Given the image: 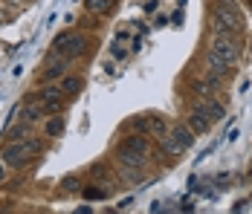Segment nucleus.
Instances as JSON below:
<instances>
[{
    "instance_id": "aec40b11",
    "label": "nucleus",
    "mask_w": 252,
    "mask_h": 214,
    "mask_svg": "<svg viewBox=\"0 0 252 214\" xmlns=\"http://www.w3.org/2000/svg\"><path fill=\"white\" fill-rule=\"evenodd\" d=\"M61 188L67 191V194H76V191H81V180L78 177H64L61 180Z\"/></svg>"
},
{
    "instance_id": "dca6fc26",
    "label": "nucleus",
    "mask_w": 252,
    "mask_h": 214,
    "mask_svg": "<svg viewBox=\"0 0 252 214\" xmlns=\"http://www.w3.org/2000/svg\"><path fill=\"white\" fill-rule=\"evenodd\" d=\"M84 9L90 15H107L113 9V0H84Z\"/></svg>"
},
{
    "instance_id": "9b49d317",
    "label": "nucleus",
    "mask_w": 252,
    "mask_h": 214,
    "mask_svg": "<svg viewBox=\"0 0 252 214\" xmlns=\"http://www.w3.org/2000/svg\"><path fill=\"white\" fill-rule=\"evenodd\" d=\"M122 148H130V151H136V153H142V156H148L151 153V148H148V139L142 136V133H133V136H127Z\"/></svg>"
},
{
    "instance_id": "4468645a",
    "label": "nucleus",
    "mask_w": 252,
    "mask_h": 214,
    "mask_svg": "<svg viewBox=\"0 0 252 214\" xmlns=\"http://www.w3.org/2000/svg\"><path fill=\"white\" fill-rule=\"evenodd\" d=\"M203 110H206V116L212 122H220L226 116V110H223V104L218 101V98H206V104H203Z\"/></svg>"
},
{
    "instance_id": "9d476101",
    "label": "nucleus",
    "mask_w": 252,
    "mask_h": 214,
    "mask_svg": "<svg viewBox=\"0 0 252 214\" xmlns=\"http://www.w3.org/2000/svg\"><path fill=\"white\" fill-rule=\"evenodd\" d=\"M209 124H212V119L206 116V110H203V107H197V110L189 116V127H191L194 133H206V130H209Z\"/></svg>"
},
{
    "instance_id": "412c9836",
    "label": "nucleus",
    "mask_w": 252,
    "mask_h": 214,
    "mask_svg": "<svg viewBox=\"0 0 252 214\" xmlns=\"http://www.w3.org/2000/svg\"><path fill=\"white\" fill-rule=\"evenodd\" d=\"M84 197H87V200H101V197H104V191H99V188H84Z\"/></svg>"
},
{
    "instance_id": "1a4fd4ad",
    "label": "nucleus",
    "mask_w": 252,
    "mask_h": 214,
    "mask_svg": "<svg viewBox=\"0 0 252 214\" xmlns=\"http://www.w3.org/2000/svg\"><path fill=\"white\" fill-rule=\"evenodd\" d=\"M116 159H119L125 168H142L148 156H142V153H136V151H130V148H122V145H119V151H116Z\"/></svg>"
},
{
    "instance_id": "5701e85b",
    "label": "nucleus",
    "mask_w": 252,
    "mask_h": 214,
    "mask_svg": "<svg viewBox=\"0 0 252 214\" xmlns=\"http://www.w3.org/2000/svg\"><path fill=\"white\" fill-rule=\"evenodd\" d=\"M125 55H127V49H122V47H116V49H113V58H116V61H122Z\"/></svg>"
},
{
    "instance_id": "6ab92c4d",
    "label": "nucleus",
    "mask_w": 252,
    "mask_h": 214,
    "mask_svg": "<svg viewBox=\"0 0 252 214\" xmlns=\"http://www.w3.org/2000/svg\"><path fill=\"white\" fill-rule=\"evenodd\" d=\"M21 142H24V148L29 151V156H38L41 148H44V139H38V136H26V139H21Z\"/></svg>"
},
{
    "instance_id": "6e6552de",
    "label": "nucleus",
    "mask_w": 252,
    "mask_h": 214,
    "mask_svg": "<svg viewBox=\"0 0 252 214\" xmlns=\"http://www.w3.org/2000/svg\"><path fill=\"white\" fill-rule=\"evenodd\" d=\"M70 58H64V55H55V52H50V64H47V72H44V78H47V84L50 81H55V78H64V75H70Z\"/></svg>"
},
{
    "instance_id": "f257e3e1",
    "label": "nucleus",
    "mask_w": 252,
    "mask_h": 214,
    "mask_svg": "<svg viewBox=\"0 0 252 214\" xmlns=\"http://www.w3.org/2000/svg\"><path fill=\"white\" fill-rule=\"evenodd\" d=\"M241 26H244L241 9L232 0H220L218 12H215V24H212L215 35H241Z\"/></svg>"
},
{
    "instance_id": "f03ea898",
    "label": "nucleus",
    "mask_w": 252,
    "mask_h": 214,
    "mask_svg": "<svg viewBox=\"0 0 252 214\" xmlns=\"http://www.w3.org/2000/svg\"><path fill=\"white\" fill-rule=\"evenodd\" d=\"M194 136H197V133H194L189 124H171L168 133L162 136V151H165L168 156H183L186 151H191Z\"/></svg>"
},
{
    "instance_id": "20e7f679",
    "label": "nucleus",
    "mask_w": 252,
    "mask_h": 214,
    "mask_svg": "<svg viewBox=\"0 0 252 214\" xmlns=\"http://www.w3.org/2000/svg\"><path fill=\"white\" fill-rule=\"evenodd\" d=\"M209 52L218 55L220 61H226L229 67H232V64L238 61V55H241V38H238V35H215Z\"/></svg>"
},
{
    "instance_id": "a211bd4d",
    "label": "nucleus",
    "mask_w": 252,
    "mask_h": 214,
    "mask_svg": "<svg viewBox=\"0 0 252 214\" xmlns=\"http://www.w3.org/2000/svg\"><path fill=\"white\" fill-rule=\"evenodd\" d=\"M44 116H47V107L41 101H35V104L26 107V122H38V119H44Z\"/></svg>"
},
{
    "instance_id": "f8f14e48",
    "label": "nucleus",
    "mask_w": 252,
    "mask_h": 214,
    "mask_svg": "<svg viewBox=\"0 0 252 214\" xmlns=\"http://www.w3.org/2000/svg\"><path fill=\"white\" fill-rule=\"evenodd\" d=\"M64 127H67V119H64V116H52V119L44 122V136L55 139V136H61V133H64Z\"/></svg>"
},
{
    "instance_id": "ddd939ff",
    "label": "nucleus",
    "mask_w": 252,
    "mask_h": 214,
    "mask_svg": "<svg viewBox=\"0 0 252 214\" xmlns=\"http://www.w3.org/2000/svg\"><path fill=\"white\" fill-rule=\"evenodd\" d=\"M29 124H32V122H21V124H9V127H6V139H9V142H21V139H26V136H29Z\"/></svg>"
},
{
    "instance_id": "39448f33",
    "label": "nucleus",
    "mask_w": 252,
    "mask_h": 214,
    "mask_svg": "<svg viewBox=\"0 0 252 214\" xmlns=\"http://www.w3.org/2000/svg\"><path fill=\"white\" fill-rule=\"evenodd\" d=\"M130 124H133L142 136H145V133H154V136H159V139H162V136L168 133V122L162 119V116H136Z\"/></svg>"
},
{
    "instance_id": "2eb2a0df",
    "label": "nucleus",
    "mask_w": 252,
    "mask_h": 214,
    "mask_svg": "<svg viewBox=\"0 0 252 214\" xmlns=\"http://www.w3.org/2000/svg\"><path fill=\"white\" fill-rule=\"evenodd\" d=\"M206 67H209V72H212V75H220V78L229 72V64H226V61H220V58H218V55H212V52L206 55Z\"/></svg>"
},
{
    "instance_id": "b1692460",
    "label": "nucleus",
    "mask_w": 252,
    "mask_h": 214,
    "mask_svg": "<svg viewBox=\"0 0 252 214\" xmlns=\"http://www.w3.org/2000/svg\"><path fill=\"white\" fill-rule=\"evenodd\" d=\"M238 136H241V130H238V127H235V130H229V136H226V139H229V142H235V139H238Z\"/></svg>"
},
{
    "instance_id": "423d86ee",
    "label": "nucleus",
    "mask_w": 252,
    "mask_h": 214,
    "mask_svg": "<svg viewBox=\"0 0 252 214\" xmlns=\"http://www.w3.org/2000/svg\"><path fill=\"white\" fill-rule=\"evenodd\" d=\"M0 159L6 162V165L12 168H24L32 156H29V151L24 148V142H6V148H3V153H0Z\"/></svg>"
},
{
    "instance_id": "0eeeda50",
    "label": "nucleus",
    "mask_w": 252,
    "mask_h": 214,
    "mask_svg": "<svg viewBox=\"0 0 252 214\" xmlns=\"http://www.w3.org/2000/svg\"><path fill=\"white\" fill-rule=\"evenodd\" d=\"M64 95L67 93H64L61 87H55V84H47V87L41 90V98H38V101L47 107V116H50V113H61V107H64Z\"/></svg>"
},
{
    "instance_id": "4be33fe9",
    "label": "nucleus",
    "mask_w": 252,
    "mask_h": 214,
    "mask_svg": "<svg viewBox=\"0 0 252 214\" xmlns=\"http://www.w3.org/2000/svg\"><path fill=\"white\" fill-rule=\"evenodd\" d=\"M9 171H12V168L0 159V183H6V180H9Z\"/></svg>"
},
{
    "instance_id": "f3484780",
    "label": "nucleus",
    "mask_w": 252,
    "mask_h": 214,
    "mask_svg": "<svg viewBox=\"0 0 252 214\" xmlns=\"http://www.w3.org/2000/svg\"><path fill=\"white\" fill-rule=\"evenodd\" d=\"M81 87H84V81H81L78 75H64V78H61V90H64L67 95L81 93Z\"/></svg>"
},
{
    "instance_id": "7ed1b4c3",
    "label": "nucleus",
    "mask_w": 252,
    "mask_h": 214,
    "mask_svg": "<svg viewBox=\"0 0 252 214\" xmlns=\"http://www.w3.org/2000/svg\"><path fill=\"white\" fill-rule=\"evenodd\" d=\"M87 35L84 32H61V35H55V41H52V52L55 55H64V58H70V61H76L81 58L84 52H87Z\"/></svg>"
}]
</instances>
